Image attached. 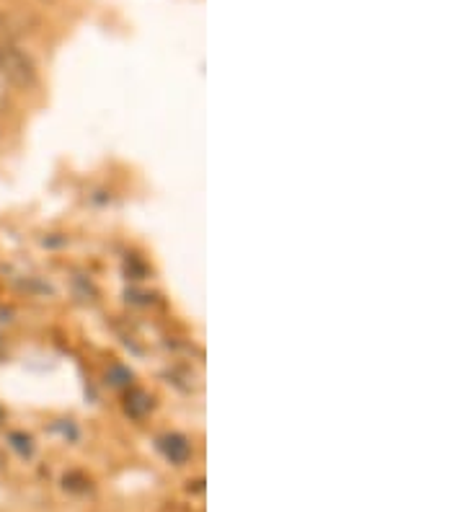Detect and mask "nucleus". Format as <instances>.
Returning <instances> with one entry per match:
<instances>
[{"mask_svg": "<svg viewBox=\"0 0 465 512\" xmlns=\"http://www.w3.org/2000/svg\"><path fill=\"white\" fill-rule=\"evenodd\" d=\"M0 75L11 81L16 88H31L37 83V68L26 52H21L8 39H0Z\"/></svg>", "mask_w": 465, "mask_h": 512, "instance_id": "f257e3e1", "label": "nucleus"}, {"mask_svg": "<svg viewBox=\"0 0 465 512\" xmlns=\"http://www.w3.org/2000/svg\"><path fill=\"white\" fill-rule=\"evenodd\" d=\"M13 445L24 453V456H31V438H24V435H13Z\"/></svg>", "mask_w": 465, "mask_h": 512, "instance_id": "7ed1b4c3", "label": "nucleus"}, {"mask_svg": "<svg viewBox=\"0 0 465 512\" xmlns=\"http://www.w3.org/2000/svg\"><path fill=\"white\" fill-rule=\"evenodd\" d=\"M158 445H161L163 456H166L171 463H184L186 458H189V453H192L189 443H186L181 435H166V438H161V443Z\"/></svg>", "mask_w": 465, "mask_h": 512, "instance_id": "f03ea898", "label": "nucleus"}, {"mask_svg": "<svg viewBox=\"0 0 465 512\" xmlns=\"http://www.w3.org/2000/svg\"><path fill=\"white\" fill-rule=\"evenodd\" d=\"M0 419H3V412H0Z\"/></svg>", "mask_w": 465, "mask_h": 512, "instance_id": "20e7f679", "label": "nucleus"}]
</instances>
